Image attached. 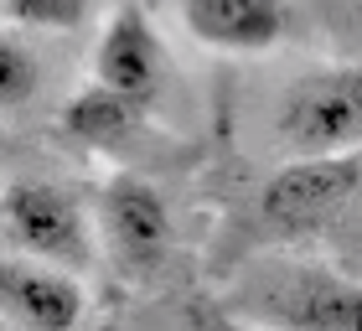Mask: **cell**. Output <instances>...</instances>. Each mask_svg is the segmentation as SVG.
Here are the masks:
<instances>
[{
  "label": "cell",
  "mask_w": 362,
  "mask_h": 331,
  "mask_svg": "<svg viewBox=\"0 0 362 331\" xmlns=\"http://www.w3.org/2000/svg\"><path fill=\"white\" fill-rule=\"evenodd\" d=\"M274 124L295 161L362 151V68H321L295 78L279 98Z\"/></svg>",
  "instance_id": "obj_1"
},
{
  "label": "cell",
  "mask_w": 362,
  "mask_h": 331,
  "mask_svg": "<svg viewBox=\"0 0 362 331\" xmlns=\"http://www.w3.org/2000/svg\"><path fill=\"white\" fill-rule=\"evenodd\" d=\"M0 207H6L11 238L21 243L31 259H47V264H57V269L88 264L83 212H78V202L62 187H47V181H16Z\"/></svg>",
  "instance_id": "obj_2"
},
{
  "label": "cell",
  "mask_w": 362,
  "mask_h": 331,
  "mask_svg": "<svg viewBox=\"0 0 362 331\" xmlns=\"http://www.w3.org/2000/svg\"><path fill=\"white\" fill-rule=\"evenodd\" d=\"M362 187V151L352 156H300L264 187V218L274 228H316Z\"/></svg>",
  "instance_id": "obj_3"
},
{
  "label": "cell",
  "mask_w": 362,
  "mask_h": 331,
  "mask_svg": "<svg viewBox=\"0 0 362 331\" xmlns=\"http://www.w3.org/2000/svg\"><path fill=\"white\" fill-rule=\"evenodd\" d=\"M83 290L68 269L47 259H0V316L21 331H78Z\"/></svg>",
  "instance_id": "obj_4"
},
{
  "label": "cell",
  "mask_w": 362,
  "mask_h": 331,
  "mask_svg": "<svg viewBox=\"0 0 362 331\" xmlns=\"http://www.w3.org/2000/svg\"><path fill=\"white\" fill-rule=\"evenodd\" d=\"M104 233H109V248L119 254L124 269H135V274L156 269L171 248L166 197L140 176H114L104 192Z\"/></svg>",
  "instance_id": "obj_5"
},
{
  "label": "cell",
  "mask_w": 362,
  "mask_h": 331,
  "mask_svg": "<svg viewBox=\"0 0 362 331\" xmlns=\"http://www.w3.org/2000/svg\"><path fill=\"white\" fill-rule=\"evenodd\" d=\"M160 68H166V52H160V37L151 26V16L124 6L109 16L104 37H98V57H93V78L104 88L124 93L129 104H145L160 88Z\"/></svg>",
  "instance_id": "obj_6"
},
{
  "label": "cell",
  "mask_w": 362,
  "mask_h": 331,
  "mask_svg": "<svg viewBox=\"0 0 362 331\" xmlns=\"http://www.w3.org/2000/svg\"><path fill=\"white\" fill-rule=\"evenodd\" d=\"M181 21L212 52H269L290 31V0H181Z\"/></svg>",
  "instance_id": "obj_7"
},
{
  "label": "cell",
  "mask_w": 362,
  "mask_h": 331,
  "mask_svg": "<svg viewBox=\"0 0 362 331\" xmlns=\"http://www.w3.org/2000/svg\"><path fill=\"white\" fill-rule=\"evenodd\" d=\"M279 331H362V285L332 274H305L274 306Z\"/></svg>",
  "instance_id": "obj_8"
},
{
  "label": "cell",
  "mask_w": 362,
  "mask_h": 331,
  "mask_svg": "<svg viewBox=\"0 0 362 331\" xmlns=\"http://www.w3.org/2000/svg\"><path fill=\"white\" fill-rule=\"evenodd\" d=\"M135 109L140 104H129L124 93L104 88V83H88L83 93L68 98V109H62V129H68L78 145H88V151H109V145H119L129 135Z\"/></svg>",
  "instance_id": "obj_9"
},
{
  "label": "cell",
  "mask_w": 362,
  "mask_h": 331,
  "mask_svg": "<svg viewBox=\"0 0 362 331\" xmlns=\"http://www.w3.org/2000/svg\"><path fill=\"white\" fill-rule=\"evenodd\" d=\"M37 83H42V68L31 57V47L16 37H0V109L26 104L37 93Z\"/></svg>",
  "instance_id": "obj_10"
},
{
  "label": "cell",
  "mask_w": 362,
  "mask_h": 331,
  "mask_svg": "<svg viewBox=\"0 0 362 331\" xmlns=\"http://www.w3.org/2000/svg\"><path fill=\"white\" fill-rule=\"evenodd\" d=\"M11 21L21 26H42V31H73L88 21L93 0H0Z\"/></svg>",
  "instance_id": "obj_11"
},
{
  "label": "cell",
  "mask_w": 362,
  "mask_h": 331,
  "mask_svg": "<svg viewBox=\"0 0 362 331\" xmlns=\"http://www.w3.org/2000/svg\"><path fill=\"white\" fill-rule=\"evenodd\" d=\"M202 321V331H254V326H243V321H228V316H197Z\"/></svg>",
  "instance_id": "obj_12"
},
{
  "label": "cell",
  "mask_w": 362,
  "mask_h": 331,
  "mask_svg": "<svg viewBox=\"0 0 362 331\" xmlns=\"http://www.w3.org/2000/svg\"><path fill=\"white\" fill-rule=\"evenodd\" d=\"M0 331H11V321H6V316H0Z\"/></svg>",
  "instance_id": "obj_13"
}]
</instances>
